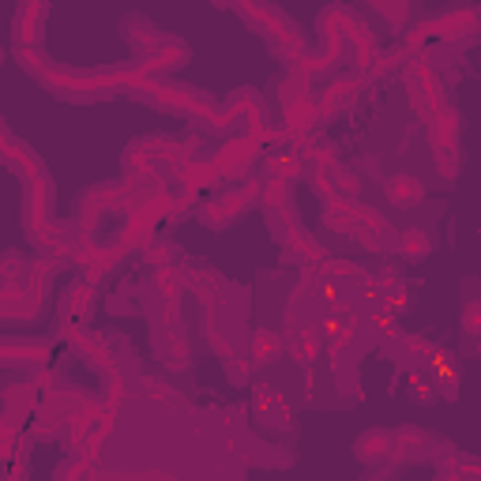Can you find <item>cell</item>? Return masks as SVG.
Segmentation results:
<instances>
[{
    "mask_svg": "<svg viewBox=\"0 0 481 481\" xmlns=\"http://www.w3.org/2000/svg\"><path fill=\"white\" fill-rule=\"evenodd\" d=\"M477 27V12L470 8H455V12H444L437 19L421 23L414 31V42H425V38H459V34H470Z\"/></svg>",
    "mask_w": 481,
    "mask_h": 481,
    "instance_id": "1",
    "label": "cell"
},
{
    "mask_svg": "<svg viewBox=\"0 0 481 481\" xmlns=\"http://www.w3.org/2000/svg\"><path fill=\"white\" fill-rule=\"evenodd\" d=\"M185 57H188L185 42H177V38H159L155 45L147 49V61H143V68H147V72H166V68L185 64Z\"/></svg>",
    "mask_w": 481,
    "mask_h": 481,
    "instance_id": "2",
    "label": "cell"
},
{
    "mask_svg": "<svg viewBox=\"0 0 481 481\" xmlns=\"http://www.w3.org/2000/svg\"><path fill=\"white\" fill-rule=\"evenodd\" d=\"M260 155V139H252V136H245V139H230L222 150H218V166H222V173H241L252 159Z\"/></svg>",
    "mask_w": 481,
    "mask_h": 481,
    "instance_id": "3",
    "label": "cell"
},
{
    "mask_svg": "<svg viewBox=\"0 0 481 481\" xmlns=\"http://www.w3.org/2000/svg\"><path fill=\"white\" fill-rule=\"evenodd\" d=\"M91 301H94V290L87 283H75L64 290V301H61V316L68 323H83L91 316Z\"/></svg>",
    "mask_w": 481,
    "mask_h": 481,
    "instance_id": "4",
    "label": "cell"
},
{
    "mask_svg": "<svg viewBox=\"0 0 481 481\" xmlns=\"http://www.w3.org/2000/svg\"><path fill=\"white\" fill-rule=\"evenodd\" d=\"M358 459L361 463H376V459H384V455H395V437L384 433V428H369L365 437H358Z\"/></svg>",
    "mask_w": 481,
    "mask_h": 481,
    "instance_id": "5",
    "label": "cell"
},
{
    "mask_svg": "<svg viewBox=\"0 0 481 481\" xmlns=\"http://www.w3.org/2000/svg\"><path fill=\"white\" fill-rule=\"evenodd\" d=\"M384 192H388V199L395 207H414L425 199V185L418 181V177H391V181L384 185Z\"/></svg>",
    "mask_w": 481,
    "mask_h": 481,
    "instance_id": "6",
    "label": "cell"
},
{
    "mask_svg": "<svg viewBox=\"0 0 481 481\" xmlns=\"http://www.w3.org/2000/svg\"><path fill=\"white\" fill-rule=\"evenodd\" d=\"M358 91H361V80H335L332 87L323 91V98H320V113H339V110H346L353 98H358Z\"/></svg>",
    "mask_w": 481,
    "mask_h": 481,
    "instance_id": "7",
    "label": "cell"
},
{
    "mask_svg": "<svg viewBox=\"0 0 481 481\" xmlns=\"http://www.w3.org/2000/svg\"><path fill=\"white\" fill-rule=\"evenodd\" d=\"M399 252L407 260H425L428 252H433V241H428L425 230H402L399 234Z\"/></svg>",
    "mask_w": 481,
    "mask_h": 481,
    "instance_id": "8",
    "label": "cell"
},
{
    "mask_svg": "<svg viewBox=\"0 0 481 481\" xmlns=\"http://www.w3.org/2000/svg\"><path fill=\"white\" fill-rule=\"evenodd\" d=\"M425 444H428V437L421 433V428H399L395 433V455H402V459H418V455H425Z\"/></svg>",
    "mask_w": 481,
    "mask_h": 481,
    "instance_id": "9",
    "label": "cell"
},
{
    "mask_svg": "<svg viewBox=\"0 0 481 481\" xmlns=\"http://www.w3.org/2000/svg\"><path fill=\"white\" fill-rule=\"evenodd\" d=\"M278 353H283V339H278L274 332H256V335H252V361H256V365L274 361Z\"/></svg>",
    "mask_w": 481,
    "mask_h": 481,
    "instance_id": "10",
    "label": "cell"
},
{
    "mask_svg": "<svg viewBox=\"0 0 481 481\" xmlns=\"http://www.w3.org/2000/svg\"><path fill=\"white\" fill-rule=\"evenodd\" d=\"M372 5L384 12L395 27H402V19H407V12H410V0H372Z\"/></svg>",
    "mask_w": 481,
    "mask_h": 481,
    "instance_id": "11",
    "label": "cell"
},
{
    "mask_svg": "<svg viewBox=\"0 0 481 481\" xmlns=\"http://www.w3.org/2000/svg\"><path fill=\"white\" fill-rule=\"evenodd\" d=\"M463 332L481 335V301H467V309H463Z\"/></svg>",
    "mask_w": 481,
    "mask_h": 481,
    "instance_id": "12",
    "label": "cell"
},
{
    "mask_svg": "<svg viewBox=\"0 0 481 481\" xmlns=\"http://www.w3.org/2000/svg\"><path fill=\"white\" fill-rule=\"evenodd\" d=\"M215 5H226V8H245L248 0H215Z\"/></svg>",
    "mask_w": 481,
    "mask_h": 481,
    "instance_id": "13",
    "label": "cell"
}]
</instances>
